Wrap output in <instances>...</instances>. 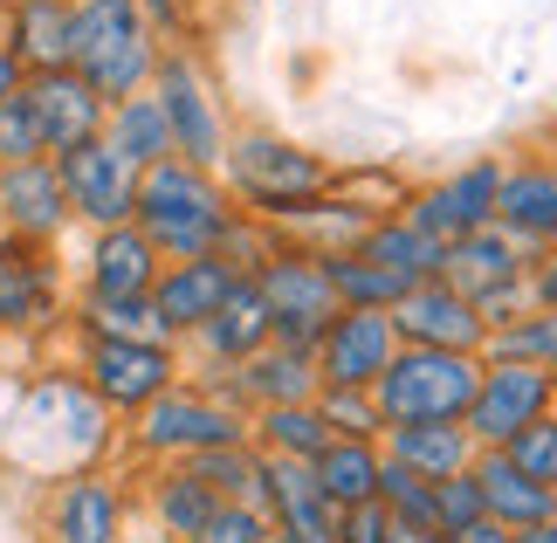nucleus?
<instances>
[{"instance_id":"nucleus-6","label":"nucleus","mask_w":557,"mask_h":543,"mask_svg":"<svg viewBox=\"0 0 557 543\" xmlns=\"http://www.w3.org/2000/svg\"><path fill=\"white\" fill-rule=\"evenodd\" d=\"M152 97H159L165 124H173V151H180V159L221 172V151L234 138V124H227V103H221V90H213L207 62L193 55L186 41H165L159 76H152Z\"/></svg>"},{"instance_id":"nucleus-18","label":"nucleus","mask_w":557,"mask_h":543,"mask_svg":"<svg viewBox=\"0 0 557 543\" xmlns=\"http://www.w3.org/2000/svg\"><path fill=\"white\" fill-rule=\"evenodd\" d=\"M242 282H248V275L227 269L221 255H200V262H165L159 282H152V310H159V323H165V337L186 344L234 289H242Z\"/></svg>"},{"instance_id":"nucleus-5","label":"nucleus","mask_w":557,"mask_h":543,"mask_svg":"<svg viewBox=\"0 0 557 543\" xmlns=\"http://www.w3.org/2000/svg\"><path fill=\"white\" fill-rule=\"evenodd\" d=\"M475 385H482V358H468V351H413V344H399V358L385 365L372 399L385 412V427H441V420H468Z\"/></svg>"},{"instance_id":"nucleus-3","label":"nucleus","mask_w":557,"mask_h":543,"mask_svg":"<svg viewBox=\"0 0 557 543\" xmlns=\"http://www.w3.org/2000/svg\"><path fill=\"white\" fill-rule=\"evenodd\" d=\"M165 55V35L145 21L138 0H76V49L70 70L90 83L103 103H124L138 90H152Z\"/></svg>"},{"instance_id":"nucleus-47","label":"nucleus","mask_w":557,"mask_h":543,"mask_svg":"<svg viewBox=\"0 0 557 543\" xmlns=\"http://www.w3.org/2000/svg\"><path fill=\"white\" fill-rule=\"evenodd\" d=\"M447 543H517L503 523H475V530H461V536H447Z\"/></svg>"},{"instance_id":"nucleus-31","label":"nucleus","mask_w":557,"mask_h":543,"mask_svg":"<svg viewBox=\"0 0 557 543\" xmlns=\"http://www.w3.org/2000/svg\"><path fill=\"white\" fill-rule=\"evenodd\" d=\"M248 447L269 454V461H317V454L331 447V427H324V412H317V399L269 406V412L248 420Z\"/></svg>"},{"instance_id":"nucleus-13","label":"nucleus","mask_w":557,"mask_h":543,"mask_svg":"<svg viewBox=\"0 0 557 543\" xmlns=\"http://www.w3.org/2000/svg\"><path fill=\"white\" fill-rule=\"evenodd\" d=\"M393 331H399V344H413V351H468V358L488 351V323L475 317V303L441 275L399 296Z\"/></svg>"},{"instance_id":"nucleus-52","label":"nucleus","mask_w":557,"mask_h":543,"mask_svg":"<svg viewBox=\"0 0 557 543\" xmlns=\"http://www.w3.org/2000/svg\"><path fill=\"white\" fill-rule=\"evenodd\" d=\"M0 14H8V0H0Z\"/></svg>"},{"instance_id":"nucleus-35","label":"nucleus","mask_w":557,"mask_h":543,"mask_svg":"<svg viewBox=\"0 0 557 543\" xmlns=\"http://www.w3.org/2000/svg\"><path fill=\"white\" fill-rule=\"evenodd\" d=\"M180 468H193L221 503H255L262 509V454L255 447H213V454H193Z\"/></svg>"},{"instance_id":"nucleus-19","label":"nucleus","mask_w":557,"mask_h":543,"mask_svg":"<svg viewBox=\"0 0 557 543\" xmlns=\"http://www.w3.org/2000/svg\"><path fill=\"white\" fill-rule=\"evenodd\" d=\"M262 516L283 543H337V509L317 489L310 461H269L262 454Z\"/></svg>"},{"instance_id":"nucleus-28","label":"nucleus","mask_w":557,"mask_h":543,"mask_svg":"<svg viewBox=\"0 0 557 543\" xmlns=\"http://www.w3.org/2000/svg\"><path fill=\"white\" fill-rule=\"evenodd\" d=\"M351 255H366V262H379L385 275H399L406 289H420V282H434L441 262H447V248L434 242V234H420L406 213H379V221L351 242Z\"/></svg>"},{"instance_id":"nucleus-29","label":"nucleus","mask_w":557,"mask_h":543,"mask_svg":"<svg viewBox=\"0 0 557 543\" xmlns=\"http://www.w3.org/2000/svg\"><path fill=\"white\" fill-rule=\"evenodd\" d=\"M310 474H317V489L331 495L337 516H345V509H366V503H379L385 447H379V441H331V447L310 461Z\"/></svg>"},{"instance_id":"nucleus-4","label":"nucleus","mask_w":557,"mask_h":543,"mask_svg":"<svg viewBox=\"0 0 557 543\" xmlns=\"http://www.w3.org/2000/svg\"><path fill=\"white\" fill-rule=\"evenodd\" d=\"M132 447L145 461L180 468V461L213 454V447H248V412L227 393H213V385L180 379L173 393H159L145 412H132Z\"/></svg>"},{"instance_id":"nucleus-51","label":"nucleus","mask_w":557,"mask_h":543,"mask_svg":"<svg viewBox=\"0 0 557 543\" xmlns=\"http://www.w3.org/2000/svg\"><path fill=\"white\" fill-rule=\"evenodd\" d=\"M186 8H213V0H186Z\"/></svg>"},{"instance_id":"nucleus-1","label":"nucleus","mask_w":557,"mask_h":543,"mask_svg":"<svg viewBox=\"0 0 557 543\" xmlns=\"http://www.w3.org/2000/svg\"><path fill=\"white\" fill-rule=\"evenodd\" d=\"M221 186L234 193L242 213L283 227V221H296L310 200H324L337 186V165L324 151H310L304 138L275 132V124H234V138L221 151Z\"/></svg>"},{"instance_id":"nucleus-42","label":"nucleus","mask_w":557,"mask_h":543,"mask_svg":"<svg viewBox=\"0 0 557 543\" xmlns=\"http://www.w3.org/2000/svg\"><path fill=\"white\" fill-rule=\"evenodd\" d=\"M193 543H275V530H269V516L255 503H221L200 530H193Z\"/></svg>"},{"instance_id":"nucleus-48","label":"nucleus","mask_w":557,"mask_h":543,"mask_svg":"<svg viewBox=\"0 0 557 543\" xmlns=\"http://www.w3.org/2000/svg\"><path fill=\"white\" fill-rule=\"evenodd\" d=\"M393 543H447L441 530H420V523H393Z\"/></svg>"},{"instance_id":"nucleus-49","label":"nucleus","mask_w":557,"mask_h":543,"mask_svg":"<svg viewBox=\"0 0 557 543\" xmlns=\"http://www.w3.org/2000/svg\"><path fill=\"white\" fill-rule=\"evenodd\" d=\"M517 543H557V516H550V523H537V530H523Z\"/></svg>"},{"instance_id":"nucleus-10","label":"nucleus","mask_w":557,"mask_h":543,"mask_svg":"<svg viewBox=\"0 0 557 543\" xmlns=\"http://www.w3.org/2000/svg\"><path fill=\"white\" fill-rule=\"evenodd\" d=\"M55 172H62V193H70V213H76L90 234H97V227L138 221V165L124 159V151H111L103 138L62 151Z\"/></svg>"},{"instance_id":"nucleus-40","label":"nucleus","mask_w":557,"mask_h":543,"mask_svg":"<svg viewBox=\"0 0 557 543\" xmlns=\"http://www.w3.org/2000/svg\"><path fill=\"white\" fill-rule=\"evenodd\" d=\"M475 523H488L475 474H447V482H434V530L441 536H461V530H475Z\"/></svg>"},{"instance_id":"nucleus-25","label":"nucleus","mask_w":557,"mask_h":543,"mask_svg":"<svg viewBox=\"0 0 557 543\" xmlns=\"http://www.w3.org/2000/svg\"><path fill=\"white\" fill-rule=\"evenodd\" d=\"M124 536V495L111 474H70L49 495V543H117Z\"/></svg>"},{"instance_id":"nucleus-24","label":"nucleus","mask_w":557,"mask_h":543,"mask_svg":"<svg viewBox=\"0 0 557 543\" xmlns=\"http://www.w3.org/2000/svg\"><path fill=\"white\" fill-rule=\"evenodd\" d=\"M0 41L14 49V62H21L28 76L70 70V49H76V0H8V14H0Z\"/></svg>"},{"instance_id":"nucleus-36","label":"nucleus","mask_w":557,"mask_h":543,"mask_svg":"<svg viewBox=\"0 0 557 543\" xmlns=\"http://www.w3.org/2000/svg\"><path fill=\"white\" fill-rule=\"evenodd\" d=\"M496 365H537L550 372L557 365V310H523L517 323H503V331H488V351Z\"/></svg>"},{"instance_id":"nucleus-33","label":"nucleus","mask_w":557,"mask_h":543,"mask_svg":"<svg viewBox=\"0 0 557 543\" xmlns=\"http://www.w3.org/2000/svg\"><path fill=\"white\" fill-rule=\"evenodd\" d=\"M213 509H221V495H213L193 468H165L152 482V516H159V530L180 536V543H193V530H200Z\"/></svg>"},{"instance_id":"nucleus-43","label":"nucleus","mask_w":557,"mask_h":543,"mask_svg":"<svg viewBox=\"0 0 557 543\" xmlns=\"http://www.w3.org/2000/svg\"><path fill=\"white\" fill-rule=\"evenodd\" d=\"M337 543H393V516H385V503L345 509L337 516Z\"/></svg>"},{"instance_id":"nucleus-7","label":"nucleus","mask_w":557,"mask_h":543,"mask_svg":"<svg viewBox=\"0 0 557 543\" xmlns=\"http://www.w3.org/2000/svg\"><path fill=\"white\" fill-rule=\"evenodd\" d=\"M255 289H262L269 317H275V344H296V351H317V337H324V323L345 310L331 289V269L317 248H296V242H275V255L262 269L248 275Z\"/></svg>"},{"instance_id":"nucleus-12","label":"nucleus","mask_w":557,"mask_h":543,"mask_svg":"<svg viewBox=\"0 0 557 543\" xmlns=\"http://www.w3.org/2000/svg\"><path fill=\"white\" fill-rule=\"evenodd\" d=\"M393 358H399L393 310H337L324 323V337H317V379L351 385V393H372Z\"/></svg>"},{"instance_id":"nucleus-9","label":"nucleus","mask_w":557,"mask_h":543,"mask_svg":"<svg viewBox=\"0 0 557 543\" xmlns=\"http://www.w3.org/2000/svg\"><path fill=\"white\" fill-rule=\"evenodd\" d=\"M496 193H503V159L482 151V159L441 172V180H420L406 193L399 213L447 248V242H461V234H475V227H496Z\"/></svg>"},{"instance_id":"nucleus-32","label":"nucleus","mask_w":557,"mask_h":543,"mask_svg":"<svg viewBox=\"0 0 557 543\" xmlns=\"http://www.w3.org/2000/svg\"><path fill=\"white\" fill-rule=\"evenodd\" d=\"M76 331L83 337H132V344H173L152 310V296H83L76 303Z\"/></svg>"},{"instance_id":"nucleus-16","label":"nucleus","mask_w":557,"mask_h":543,"mask_svg":"<svg viewBox=\"0 0 557 543\" xmlns=\"http://www.w3.org/2000/svg\"><path fill=\"white\" fill-rule=\"evenodd\" d=\"M62 317V269L55 248L0 234V331H41Z\"/></svg>"},{"instance_id":"nucleus-15","label":"nucleus","mask_w":557,"mask_h":543,"mask_svg":"<svg viewBox=\"0 0 557 543\" xmlns=\"http://www.w3.org/2000/svg\"><path fill=\"white\" fill-rule=\"evenodd\" d=\"M70 193H62L55 159H28V165H0V234L14 242H41L55 248L70 234Z\"/></svg>"},{"instance_id":"nucleus-53","label":"nucleus","mask_w":557,"mask_h":543,"mask_svg":"<svg viewBox=\"0 0 557 543\" xmlns=\"http://www.w3.org/2000/svg\"><path fill=\"white\" fill-rule=\"evenodd\" d=\"M275 543H283V536H275Z\"/></svg>"},{"instance_id":"nucleus-34","label":"nucleus","mask_w":557,"mask_h":543,"mask_svg":"<svg viewBox=\"0 0 557 543\" xmlns=\"http://www.w3.org/2000/svg\"><path fill=\"white\" fill-rule=\"evenodd\" d=\"M324 269H331V289L345 310H399V296H406V282L399 275H385L379 262H366V255H324Z\"/></svg>"},{"instance_id":"nucleus-17","label":"nucleus","mask_w":557,"mask_h":543,"mask_svg":"<svg viewBox=\"0 0 557 543\" xmlns=\"http://www.w3.org/2000/svg\"><path fill=\"white\" fill-rule=\"evenodd\" d=\"M496 227H509L523 248H557V151H517L503 159Z\"/></svg>"},{"instance_id":"nucleus-46","label":"nucleus","mask_w":557,"mask_h":543,"mask_svg":"<svg viewBox=\"0 0 557 543\" xmlns=\"http://www.w3.org/2000/svg\"><path fill=\"white\" fill-rule=\"evenodd\" d=\"M21 90H28V70H21V62H14V49L0 41V103H8V97H21Z\"/></svg>"},{"instance_id":"nucleus-38","label":"nucleus","mask_w":557,"mask_h":543,"mask_svg":"<svg viewBox=\"0 0 557 543\" xmlns=\"http://www.w3.org/2000/svg\"><path fill=\"white\" fill-rule=\"evenodd\" d=\"M379 503L393 523H420V530H434V482H420L413 468H399V461H385L379 474Z\"/></svg>"},{"instance_id":"nucleus-37","label":"nucleus","mask_w":557,"mask_h":543,"mask_svg":"<svg viewBox=\"0 0 557 543\" xmlns=\"http://www.w3.org/2000/svg\"><path fill=\"white\" fill-rule=\"evenodd\" d=\"M317 412H324L331 441H385V412L372 393H351V385H324L317 393Z\"/></svg>"},{"instance_id":"nucleus-50","label":"nucleus","mask_w":557,"mask_h":543,"mask_svg":"<svg viewBox=\"0 0 557 543\" xmlns=\"http://www.w3.org/2000/svg\"><path fill=\"white\" fill-rule=\"evenodd\" d=\"M550 399H557V365H550Z\"/></svg>"},{"instance_id":"nucleus-21","label":"nucleus","mask_w":557,"mask_h":543,"mask_svg":"<svg viewBox=\"0 0 557 543\" xmlns=\"http://www.w3.org/2000/svg\"><path fill=\"white\" fill-rule=\"evenodd\" d=\"M186 344L200 351L207 379H221V372H234V365H248L255 351H269V344H275V317H269L262 289H255V282H242V289H234Z\"/></svg>"},{"instance_id":"nucleus-11","label":"nucleus","mask_w":557,"mask_h":543,"mask_svg":"<svg viewBox=\"0 0 557 543\" xmlns=\"http://www.w3.org/2000/svg\"><path fill=\"white\" fill-rule=\"evenodd\" d=\"M557 399H550V372L537 365H496L482 358V385H475V406H468V433L475 447H509L530 420H544Z\"/></svg>"},{"instance_id":"nucleus-8","label":"nucleus","mask_w":557,"mask_h":543,"mask_svg":"<svg viewBox=\"0 0 557 543\" xmlns=\"http://www.w3.org/2000/svg\"><path fill=\"white\" fill-rule=\"evenodd\" d=\"M180 372V344H132V337H83V385L111 406V412H145L159 393H173Z\"/></svg>"},{"instance_id":"nucleus-14","label":"nucleus","mask_w":557,"mask_h":543,"mask_svg":"<svg viewBox=\"0 0 557 543\" xmlns=\"http://www.w3.org/2000/svg\"><path fill=\"white\" fill-rule=\"evenodd\" d=\"M213 393H227L234 406L248 412H269V406H304L324 393V379H317V351H296V344H269V351H255L248 365H234L221 379H200Z\"/></svg>"},{"instance_id":"nucleus-27","label":"nucleus","mask_w":557,"mask_h":543,"mask_svg":"<svg viewBox=\"0 0 557 543\" xmlns=\"http://www.w3.org/2000/svg\"><path fill=\"white\" fill-rule=\"evenodd\" d=\"M385 461L413 468L420 482H447V474H468L475 468V433H468L461 420H441V427H385Z\"/></svg>"},{"instance_id":"nucleus-45","label":"nucleus","mask_w":557,"mask_h":543,"mask_svg":"<svg viewBox=\"0 0 557 543\" xmlns=\"http://www.w3.org/2000/svg\"><path fill=\"white\" fill-rule=\"evenodd\" d=\"M530 303H537V310H557V248H544L537 262H530Z\"/></svg>"},{"instance_id":"nucleus-23","label":"nucleus","mask_w":557,"mask_h":543,"mask_svg":"<svg viewBox=\"0 0 557 543\" xmlns=\"http://www.w3.org/2000/svg\"><path fill=\"white\" fill-rule=\"evenodd\" d=\"M530 262H537V248H523L509 227H475V234H461V242H447L441 282H455V289L475 303V296H488V289L530 282Z\"/></svg>"},{"instance_id":"nucleus-20","label":"nucleus","mask_w":557,"mask_h":543,"mask_svg":"<svg viewBox=\"0 0 557 543\" xmlns=\"http://www.w3.org/2000/svg\"><path fill=\"white\" fill-rule=\"evenodd\" d=\"M28 103H35V124H41V145H49V159H62V151L103 138V124H111V103H103L76 70L28 76Z\"/></svg>"},{"instance_id":"nucleus-41","label":"nucleus","mask_w":557,"mask_h":543,"mask_svg":"<svg viewBox=\"0 0 557 543\" xmlns=\"http://www.w3.org/2000/svg\"><path fill=\"white\" fill-rule=\"evenodd\" d=\"M28 159H49V145H41V124H35V103L28 90L0 103V165H28Z\"/></svg>"},{"instance_id":"nucleus-30","label":"nucleus","mask_w":557,"mask_h":543,"mask_svg":"<svg viewBox=\"0 0 557 543\" xmlns=\"http://www.w3.org/2000/svg\"><path fill=\"white\" fill-rule=\"evenodd\" d=\"M103 145L124 151V159H132L138 172H152V165H165V159H180V151H173V124H165V111H159V97H152V90H138V97L111 103Z\"/></svg>"},{"instance_id":"nucleus-39","label":"nucleus","mask_w":557,"mask_h":543,"mask_svg":"<svg viewBox=\"0 0 557 543\" xmlns=\"http://www.w3.org/2000/svg\"><path fill=\"white\" fill-rule=\"evenodd\" d=\"M503 454H509V461H517V468L530 474V482L557 489V406L544 412V420H530V427H523V433H517V441H509Z\"/></svg>"},{"instance_id":"nucleus-44","label":"nucleus","mask_w":557,"mask_h":543,"mask_svg":"<svg viewBox=\"0 0 557 543\" xmlns=\"http://www.w3.org/2000/svg\"><path fill=\"white\" fill-rule=\"evenodd\" d=\"M138 8H145V21H152L165 41H180V35H186V21H193L186 0H138Z\"/></svg>"},{"instance_id":"nucleus-22","label":"nucleus","mask_w":557,"mask_h":543,"mask_svg":"<svg viewBox=\"0 0 557 543\" xmlns=\"http://www.w3.org/2000/svg\"><path fill=\"white\" fill-rule=\"evenodd\" d=\"M165 269V255L145 242L138 221L124 227H97L90 234V255H83V296H152V282Z\"/></svg>"},{"instance_id":"nucleus-26","label":"nucleus","mask_w":557,"mask_h":543,"mask_svg":"<svg viewBox=\"0 0 557 543\" xmlns=\"http://www.w3.org/2000/svg\"><path fill=\"white\" fill-rule=\"evenodd\" d=\"M468 474H475V489H482L488 523H503L509 536H523V530H537V523H550V516H557V489L530 482V474L509 461L503 447H482Z\"/></svg>"},{"instance_id":"nucleus-2","label":"nucleus","mask_w":557,"mask_h":543,"mask_svg":"<svg viewBox=\"0 0 557 543\" xmlns=\"http://www.w3.org/2000/svg\"><path fill=\"white\" fill-rule=\"evenodd\" d=\"M242 221L234 193L221 186V172L165 159L152 172H138V227L165 262H200V255H221L227 227Z\"/></svg>"}]
</instances>
